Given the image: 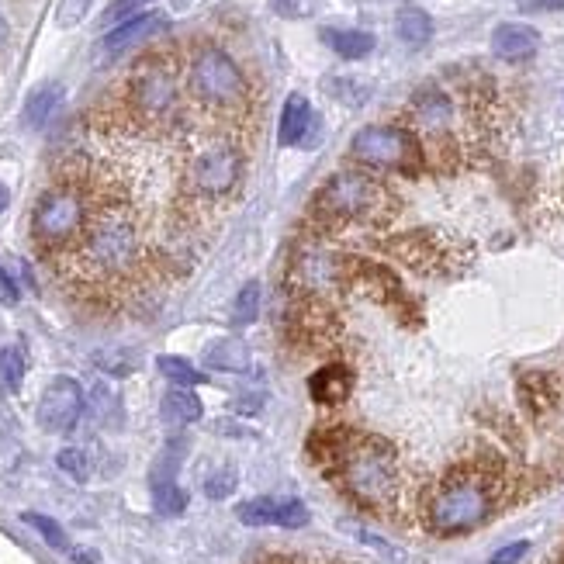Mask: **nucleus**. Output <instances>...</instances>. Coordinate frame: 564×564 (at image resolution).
<instances>
[{
  "label": "nucleus",
  "mask_w": 564,
  "mask_h": 564,
  "mask_svg": "<svg viewBox=\"0 0 564 564\" xmlns=\"http://www.w3.org/2000/svg\"><path fill=\"white\" fill-rule=\"evenodd\" d=\"M520 402L530 412V419H547L558 409V385H554L551 374L544 371H526L520 378Z\"/></svg>",
  "instance_id": "dca6fc26"
},
{
  "label": "nucleus",
  "mask_w": 564,
  "mask_h": 564,
  "mask_svg": "<svg viewBox=\"0 0 564 564\" xmlns=\"http://www.w3.org/2000/svg\"><path fill=\"white\" fill-rule=\"evenodd\" d=\"M385 187L371 174L360 170H340L319 187L312 201V212L322 215V222H374L385 212Z\"/></svg>",
  "instance_id": "39448f33"
},
{
  "label": "nucleus",
  "mask_w": 564,
  "mask_h": 564,
  "mask_svg": "<svg viewBox=\"0 0 564 564\" xmlns=\"http://www.w3.org/2000/svg\"><path fill=\"white\" fill-rule=\"evenodd\" d=\"M104 191H108V187L94 184V177H87V174H70L66 180H56V184L35 201V212H32L35 250L52 263L63 260L90 229Z\"/></svg>",
  "instance_id": "f03ea898"
},
{
  "label": "nucleus",
  "mask_w": 564,
  "mask_h": 564,
  "mask_svg": "<svg viewBox=\"0 0 564 564\" xmlns=\"http://www.w3.org/2000/svg\"><path fill=\"white\" fill-rule=\"evenodd\" d=\"M167 32V18L156 11L149 14H135V18H129L125 25H118L115 32H108V39H104V49L108 52H122L129 49V45L142 42V39H153V35Z\"/></svg>",
  "instance_id": "a211bd4d"
},
{
  "label": "nucleus",
  "mask_w": 564,
  "mask_h": 564,
  "mask_svg": "<svg viewBox=\"0 0 564 564\" xmlns=\"http://www.w3.org/2000/svg\"><path fill=\"white\" fill-rule=\"evenodd\" d=\"M0 378H4L7 391L21 388V381H25V353H21V347L0 350Z\"/></svg>",
  "instance_id": "cd10ccee"
},
{
  "label": "nucleus",
  "mask_w": 564,
  "mask_h": 564,
  "mask_svg": "<svg viewBox=\"0 0 564 564\" xmlns=\"http://www.w3.org/2000/svg\"><path fill=\"white\" fill-rule=\"evenodd\" d=\"M312 125H315L312 104H308L302 94H291L288 101H284L281 132H277V139H281L284 146H302V142L308 139V129H312Z\"/></svg>",
  "instance_id": "6ab92c4d"
},
{
  "label": "nucleus",
  "mask_w": 564,
  "mask_h": 564,
  "mask_svg": "<svg viewBox=\"0 0 564 564\" xmlns=\"http://www.w3.org/2000/svg\"><path fill=\"white\" fill-rule=\"evenodd\" d=\"M7 39H11V28H7L4 14H0V52H4V45H7Z\"/></svg>",
  "instance_id": "e433bc0d"
},
{
  "label": "nucleus",
  "mask_w": 564,
  "mask_h": 564,
  "mask_svg": "<svg viewBox=\"0 0 564 564\" xmlns=\"http://www.w3.org/2000/svg\"><path fill=\"white\" fill-rule=\"evenodd\" d=\"M187 84H191L194 101L208 111H239L246 104L243 70L218 45H205V49L194 52Z\"/></svg>",
  "instance_id": "423d86ee"
},
{
  "label": "nucleus",
  "mask_w": 564,
  "mask_h": 564,
  "mask_svg": "<svg viewBox=\"0 0 564 564\" xmlns=\"http://www.w3.org/2000/svg\"><path fill=\"white\" fill-rule=\"evenodd\" d=\"M18 302V284L11 281L7 270H0V305H14Z\"/></svg>",
  "instance_id": "f704fd0d"
},
{
  "label": "nucleus",
  "mask_w": 564,
  "mask_h": 564,
  "mask_svg": "<svg viewBox=\"0 0 564 564\" xmlns=\"http://www.w3.org/2000/svg\"><path fill=\"white\" fill-rule=\"evenodd\" d=\"M502 481L499 471L488 464H468V468L450 471L440 481V488L430 495L426 506V523L440 537H457V533H471L481 523L492 520L495 506H499Z\"/></svg>",
  "instance_id": "7ed1b4c3"
},
{
  "label": "nucleus",
  "mask_w": 564,
  "mask_h": 564,
  "mask_svg": "<svg viewBox=\"0 0 564 564\" xmlns=\"http://www.w3.org/2000/svg\"><path fill=\"white\" fill-rule=\"evenodd\" d=\"M56 464H59V471H63V475H70L73 481H87L90 478V461H87V454L80 447L59 450Z\"/></svg>",
  "instance_id": "c756f323"
},
{
  "label": "nucleus",
  "mask_w": 564,
  "mask_h": 564,
  "mask_svg": "<svg viewBox=\"0 0 564 564\" xmlns=\"http://www.w3.org/2000/svg\"><path fill=\"white\" fill-rule=\"evenodd\" d=\"M177 70L170 66V59L149 56L139 59L135 70L125 80V108L135 122H163L170 118V111L177 108Z\"/></svg>",
  "instance_id": "0eeeda50"
},
{
  "label": "nucleus",
  "mask_w": 564,
  "mask_h": 564,
  "mask_svg": "<svg viewBox=\"0 0 564 564\" xmlns=\"http://www.w3.org/2000/svg\"><path fill=\"white\" fill-rule=\"evenodd\" d=\"M322 42L343 59H364L374 49V35L360 28H322Z\"/></svg>",
  "instance_id": "4be33fe9"
},
{
  "label": "nucleus",
  "mask_w": 564,
  "mask_h": 564,
  "mask_svg": "<svg viewBox=\"0 0 564 564\" xmlns=\"http://www.w3.org/2000/svg\"><path fill=\"white\" fill-rule=\"evenodd\" d=\"M239 177H243V156H239V149L229 146V142L201 149L191 160V167H187V187H191V194H198V198H205V201L232 194Z\"/></svg>",
  "instance_id": "1a4fd4ad"
},
{
  "label": "nucleus",
  "mask_w": 564,
  "mask_h": 564,
  "mask_svg": "<svg viewBox=\"0 0 564 564\" xmlns=\"http://www.w3.org/2000/svg\"><path fill=\"white\" fill-rule=\"evenodd\" d=\"M260 305H263V288H260V281H250L236 295V302H232V322H236V326H253L260 315Z\"/></svg>",
  "instance_id": "393cba45"
},
{
  "label": "nucleus",
  "mask_w": 564,
  "mask_h": 564,
  "mask_svg": "<svg viewBox=\"0 0 564 564\" xmlns=\"http://www.w3.org/2000/svg\"><path fill=\"white\" fill-rule=\"evenodd\" d=\"M7 205V191H4V184H0V208Z\"/></svg>",
  "instance_id": "4c0bfd02"
},
{
  "label": "nucleus",
  "mask_w": 564,
  "mask_h": 564,
  "mask_svg": "<svg viewBox=\"0 0 564 564\" xmlns=\"http://www.w3.org/2000/svg\"><path fill=\"white\" fill-rule=\"evenodd\" d=\"M353 391V371L347 364H326L308 378V395L315 405H343Z\"/></svg>",
  "instance_id": "2eb2a0df"
},
{
  "label": "nucleus",
  "mask_w": 564,
  "mask_h": 564,
  "mask_svg": "<svg viewBox=\"0 0 564 564\" xmlns=\"http://www.w3.org/2000/svg\"><path fill=\"white\" fill-rule=\"evenodd\" d=\"M239 523L246 526H284L298 530L308 523V506L302 499H250L236 509Z\"/></svg>",
  "instance_id": "ddd939ff"
},
{
  "label": "nucleus",
  "mask_w": 564,
  "mask_h": 564,
  "mask_svg": "<svg viewBox=\"0 0 564 564\" xmlns=\"http://www.w3.org/2000/svg\"><path fill=\"white\" fill-rule=\"evenodd\" d=\"M25 523L35 526L39 530V537L45 540L49 547H56V551H66L70 547V540H66V530L59 526L52 516H42V513H25Z\"/></svg>",
  "instance_id": "c85d7f7f"
},
{
  "label": "nucleus",
  "mask_w": 564,
  "mask_h": 564,
  "mask_svg": "<svg viewBox=\"0 0 564 564\" xmlns=\"http://www.w3.org/2000/svg\"><path fill=\"white\" fill-rule=\"evenodd\" d=\"M142 4H149V0H115L111 11H108V18H125V14L135 11V7H142Z\"/></svg>",
  "instance_id": "c9c22d12"
},
{
  "label": "nucleus",
  "mask_w": 564,
  "mask_h": 564,
  "mask_svg": "<svg viewBox=\"0 0 564 564\" xmlns=\"http://www.w3.org/2000/svg\"><path fill=\"white\" fill-rule=\"evenodd\" d=\"M201 398L194 395L191 388H170L167 395H163V405H160V416L167 419L170 426H191L201 419Z\"/></svg>",
  "instance_id": "412c9836"
},
{
  "label": "nucleus",
  "mask_w": 564,
  "mask_h": 564,
  "mask_svg": "<svg viewBox=\"0 0 564 564\" xmlns=\"http://www.w3.org/2000/svg\"><path fill=\"white\" fill-rule=\"evenodd\" d=\"M395 32L405 45H426L433 39V18L419 7H405V11H398Z\"/></svg>",
  "instance_id": "5701e85b"
},
{
  "label": "nucleus",
  "mask_w": 564,
  "mask_h": 564,
  "mask_svg": "<svg viewBox=\"0 0 564 564\" xmlns=\"http://www.w3.org/2000/svg\"><path fill=\"white\" fill-rule=\"evenodd\" d=\"M270 7L288 21H305L319 11V0H270Z\"/></svg>",
  "instance_id": "2f4dec72"
},
{
  "label": "nucleus",
  "mask_w": 564,
  "mask_h": 564,
  "mask_svg": "<svg viewBox=\"0 0 564 564\" xmlns=\"http://www.w3.org/2000/svg\"><path fill=\"white\" fill-rule=\"evenodd\" d=\"M84 388L77 385L73 378H56L49 381V388L42 391L39 398V426L45 433H66L77 426V419L84 416Z\"/></svg>",
  "instance_id": "9d476101"
},
{
  "label": "nucleus",
  "mask_w": 564,
  "mask_h": 564,
  "mask_svg": "<svg viewBox=\"0 0 564 564\" xmlns=\"http://www.w3.org/2000/svg\"><path fill=\"white\" fill-rule=\"evenodd\" d=\"M350 156L374 170H398V174H416L423 163L419 139L398 125H367L353 135Z\"/></svg>",
  "instance_id": "6e6552de"
},
{
  "label": "nucleus",
  "mask_w": 564,
  "mask_h": 564,
  "mask_svg": "<svg viewBox=\"0 0 564 564\" xmlns=\"http://www.w3.org/2000/svg\"><path fill=\"white\" fill-rule=\"evenodd\" d=\"M56 267L80 295L122 298L135 291V284L142 281L149 267V257L142 229L125 205L122 191H115V187L104 191L84 239L63 260H56Z\"/></svg>",
  "instance_id": "f257e3e1"
},
{
  "label": "nucleus",
  "mask_w": 564,
  "mask_h": 564,
  "mask_svg": "<svg viewBox=\"0 0 564 564\" xmlns=\"http://www.w3.org/2000/svg\"><path fill=\"white\" fill-rule=\"evenodd\" d=\"M291 277L305 298H319L347 284V257H336L329 250H305L291 267Z\"/></svg>",
  "instance_id": "9b49d317"
},
{
  "label": "nucleus",
  "mask_w": 564,
  "mask_h": 564,
  "mask_svg": "<svg viewBox=\"0 0 564 564\" xmlns=\"http://www.w3.org/2000/svg\"><path fill=\"white\" fill-rule=\"evenodd\" d=\"M526 551H530V544H526V540H516V544L499 547V551L492 554V564H520L526 558Z\"/></svg>",
  "instance_id": "72a5a7b5"
},
{
  "label": "nucleus",
  "mask_w": 564,
  "mask_h": 564,
  "mask_svg": "<svg viewBox=\"0 0 564 564\" xmlns=\"http://www.w3.org/2000/svg\"><path fill=\"white\" fill-rule=\"evenodd\" d=\"M540 49V32L533 25H520V21H506L492 32V52L502 63H523V59L537 56Z\"/></svg>",
  "instance_id": "4468645a"
},
{
  "label": "nucleus",
  "mask_w": 564,
  "mask_h": 564,
  "mask_svg": "<svg viewBox=\"0 0 564 564\" xmlns=\"http://www.w3.org/2000/svg\"><path fill=\"white\" fill-rule=\"evenodd\" d=\"M153 506L160 516H177L187 509V492L177 481H153Z\"/></svg>",
  "instance_id": "bb28decb"
},
{
  "label": "nucleus",
  "mask_w": 564,
  "mask_h": 564,
  "mask_svg": "<svg viewBox=\"0 0 564 564\" xmlns=\"http://www.w3.org/2000/svg\"><path fill=\"white\" fill-rule=\"evenodd\" d=\"M205 364L212 371H229V374H243L250 371V347L236 336H222V340L208 343L205 350Z\"/></svg>",
  "instance_id": "aec40b11"
},
{
  "label": "nucleus",
  "mask_w": 564,
  "mask_h": 564,
  "mask_svg": "<svg viewBox=\"0 0 564 564\" xmlns=\"http://www.w3.org/2000/svg\"><path fill=\"white\" fill-rule=\"evenodd\" d=\"M87 7H90V0H63V4H59L56 21H59L63 28L80 25V21H84V14H87Z\"/></svg>",
  "instance_id": "473e14b6"
},
{
  "label": "nucleus",
  "mask_w": 564,
  "mask_h": 564,
  "mask_svg": "<svg viewBox=\"0 0 564 564\" xmlns=\"http://www.w3.org/2000/svg\"><path fill=\"white\" fill-rule=\"evenodd\" d=\"M288 329H291V340H295L298 347H305V353H312V350L329 347V343L340 336V319H336V312L326 302L305 298V302H298Z\"/></svg>",
  "instance_id": "f8f14e48"
},
{
  "label": "nucleus",
  "mask_w": 564,
  "mask_h": 564,
  "mask_svg": "<svg viewBox=\"0 0 564 564\" xmlns=\"http://www.w3.org/2000/svg\"><path fill=\"white\" fill-rule=\"evenodd\" d=\"M236 485H239V475H236V468H218L212 471V475L205 478V495L208 499H229L232 492H236Z\"/></svg>",
  "instance_id": "7c9ffc66"
},
{
  "label": "nucleus",
  "mask_w": 564,
  "mask_h": 564,
  "mask_svg": "<svg viewBox=\"0 0 564 564\" xmlns=\"http://www.w3.org/2000/svg\"><path fill=\"white\" fill-rule=\"evenodd\" d=\"M340 478L347 485V492L360 506L367 509H385L398 499V457L391 450V443L378 440V436L357 433L340 464Z\"/></svg>",
  "instance_id": "20e7f679"
},
{
  "label": "nucleus",
  "mask_w": 564,
  "mask_h": 564,
  "mask_svg": "<svg viewBox=\"0 0 564 564\" xmlns=\"http://www.w3.org/2000/svg\"><path fill=\"white\" fill-rule=\"evenodd\" d=\"M59 101H63V87H59V84L39 87L32 97H28V104H25V122L28 125H45V122H49L52 111H56Z\"/></svg>",
  "instance_id": "b1692460"
},
{
  "label": "nucleus",
  "mask_w": 564,
  "mask_h": 564,
  "mask_svg": "<svg viewBox=\"0 0 564 564\" xmlns=\"http://www.w3.org/2000/svg\"><path fill=\"white\" fill-rule=\"evenodd\" d=\"M156 367H160L163 378L174 381L177 388H191V385H201V381H205V374H201L198 367L184 357H160L156 360Z\"/></svg>",
  "instance_id": "a878e982"
},
{
  "label": "nucleus",
  "mask_w": 564,
  "mask_h": 564,
  "mask_svg": "<svg viewBox=\"0 0 564 564\" xmlns=\"http://www.w3.org/2000/svg\"><path fill=\"white\" fill-rule=\"evenodd\" d=\"M412 118H416L419 129L440 135L450 125V118H454V101L443 90H419L412 97Z\"/></svg>",
  "instance_id": "f3484780"
}]
</instances>
